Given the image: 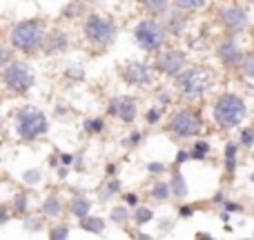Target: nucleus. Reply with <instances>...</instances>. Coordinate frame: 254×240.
Returning a JSON list of instances; mask_svg holds the SVG:
<instances>
[{
  "label": "nucleus",
  "instance_id": "nucleus-1",
  "mask_svg": "<svg viewBox=\"0 0 254 240\" xmlns=\"http://www.w3.org/2000/svg\"><path fill=\"white\" fill-rule=\"evenodd\" d=\"M214 122L221 129H237L248 116V105L237 94H221L214 100Z\"/></svg>",
  "mask_w": 254,
  "mask_h": 240
},
{
  "label": "nucleus",
  "instance_id": "nucleus-2",
  "mask_svg": "<svg viewBox=\"0 0 254 240\" xmlns=\"http://www.w3.org/2000/svg\"><path fill=\"white\" fill-rule=\"evenodd\" d=\"M174 87L183 96H190V98L203 96L212 87V74L205 67H188V69L183 67L174 76Z\"/></svg>",
  "mask_w": 254,
  "mask_h": 240
},
{
  "label": "nucleus",
  "instance_id": "nucleus-3",
  "mask_svg": "<svg viewBox=\"0 0 254 240\" xmlns=\"http://www.w3.org/2000/svg\"><path fill=\"white\" fill-rule=\"evenodd\" d=\"M167 38H170V34L156 18H145L134 27V40L145 53H156L158 49L165 47Z\"/></svg>",
  "mask_w": 254,
  "mask_h": 240
},
{
  "label": "nucleus",
  "instance_id": "nucleus-4",
  "mask_svg": "<svg viewBox=\"0 0 254 240\" xmlns=\"http://www.w3.org/2000/svg\"><path fill=\"white\" fill-rule=\"evenodd\" d=\"M43 36H45L43 22L31 18V20L18 22V25L11 29V34H9V40H11V47L16 49V51L34 53L36 49H40Z\"/></svg>",
  "mask_w": 254,
  "mask_h": 240
},
{
  "label": "nucleus",
  "instance_id": "nucleus-5",
  "mask_svg": "<svg viewBox=\"0 0 254 240\" xmlns=\"http://www.w3.org/2000/svg\"><path fill=\"white\" fill-rule=\"evenodd\" d=\"M47 129H49V120L40 109H36V107H22L18 111V116H16L18 138L29 143V140H36L38 136L47 134Z\"/></svg>",
  "mask_w": 254,
  "mask_h": 240
},
{
  "label": "nucleus",
  "instance_id": "nucleus-6",
  "mask_svg": "<svg viewBox=\"0 0 254 240\" xmlns=\"http://www.w3.org/2000/svg\"><path fill=\"white\" fill-rule=\"evenodd\" d=\"M0 80L2 85L9 89V92H16V94H25L34 87L36 83V76H34V69H31L27 62H7L0 74Z\"/></svg>",
  "mask_w": 254,
  "mask_h": 240
},
{
  "label": "nucleus",
  "instance_id": "nucleus-7",
  "mask_svg": "<svg viewBox=\"0 0 254 240\" xmlns=\"http://www.w3.org/2000/svg\"><path fill=\"white\" fill-rule=\"evenodd\" d=\"M176 138H196L203 131V116L196 109H179L165 127Z\"/></svg>",
  "mask_w": 254,
  "mask_h": 240
},
{
  "label": "nucleus",
  "instance_id": "nucleus-8",
  "mask_svg": "<svg viewBox=\"0 0 254 240\" xmlns=\"http://www.w3.org/2000/svg\"><path fill=\"white\" fill-rule=\"evenodd\" d=\"M85 38L89 40L96 47H110L116 38V25L110 18H103L98 13H89L87 20H85Z\"/></svg>",
  "mask_w": 254,
  "mask_h": 240
},
{
  "label": "nucleus",
  "instance_id": "nucleus-9",
  "mask_svg": "<svg viewBox=\"0 0 254 240\" xmlns=\"http://www.w3.org/2000/svg\"><path fill=\"white\" fill-rule=\"evenodd\" d=\"M121 76L131 87H149V85H154V69L147 62H138V60L125 62L121 67Z\"/></svg>",
  "mask_w": 254,
  "mask_h": 240
},
{
  "label": "nucleus",
  "instance_id": "nucleus-10",
  "mask_svg": "<svg viewBox=\"0 0 254 240\" xmlns=\"http://www.w3.org/2000/svg\"><path fill=\"white\" fill-rule=\"evenodd\" d=\"M185 62H188L185 51H181V49H165V51H161L156 56L154 67H156V71H161V74L174 78V76L185 67Z\"/></svg>",
  "mask_w": 254,
  "mask_h": 240
},
{
  "label": "nucleus",
  "instance_id": "nucleus-11",
  "mask_svg": "<svg viewBox=\"0 0 254 240\" xmlns=\"http://www.w3.org/2000/svg\"><path fill=\"white\" fill-rule=\"evenodd\" d=\"M221 25H223V29L228 31L230 36H237V34H243V31L248 29L250 20H248V13L243 7L230 4V7H225L223 11H221Z\"/></svg>",
  "mask_w": 254,
  "mask_h": 240
},
{
  "label": "nucleus",
  "instance_id": "nucleus-12",
  "mask_svg": "<svg viewBox=\"0 0 254 240\" xmlns=\"http://www.w3.org/2000/svg\"><path fill=\"white\" fill-rule=\"evenodd\" d=\"M107 114L119 118L121 122H134L138 114V102L134 96H116L107 105Z\"/></svg>",
  "mask_w": 254,
  "mask_h": 240
},
{
  "label": "nucleus",
  "instance_id": "nucleus-13",
  "mask_svg": "<svg viewBox=\"0 0 254 240\" xmlns=\"http://www.w3.org/2000/svg\"><path fill=\"white\" fill-rule=\"evenodd\" d=\"M69 47V34L63 29H54L49 34L43 36V43H40V49H45L47 56H54V53H63Z\"/></svg>",
  "mask_w": 254,
  "mask_h": 240
},
{
  "label": "nucleus",
  "instance_id": "nucleus-14",
  "mask_svg": "<svg viewBox=\"0 0 254 240\" xmlns=\"http://www.w3.org/2000/svg\"><path fill=\"white\" fill-rule=\"evenodd\" d=\"M241 47H239V43L230 36V38H225V40H221L219 45H216V58H219L221 62H223L225 67H237V62H239V58H241Z\"/></svg>",
  "mask_w": 254,
  "mask_h": 240
},
{
  "label": "nucleus",
  "instance_id": "nucleus-15",
  "mask_svg": "<svg viewBox=\"0 0 254 240\" xmlns=\"http://www.w3.org/2000/svg\"><path fill=\"white\" fill-rule=\"evenodd\" d=\"M161 25L165 27V31L167 34H174V36H183V31H185V27H188V16H185L181 9H167L165 13H161Z\"/></svg>",
  "mask_w": 254,
  "mask_h": 240
},
{
  "label": "nucleus",
  "instance_id": "nucleus-16",
  "mask_svg": "<svg viewBox=\"0 0 254 240\" xmlns=\"http://www.w3.org/2000/svg\"><path fill=\"white\" fill-rule=\"evenodd\" d=\"M89 209H92V200H89L87 196H83V193H74V196H71L69 214L74 216V218H83V216H87Z\"/></svg>",
  "mask_w": 254,
  "mask_h": 240
},
{
  "label": "nucleus",
  "instance_id": "nucleus-17",
  "mask_svg": "<svg viewBox=\"0 0 254 240\" xmlns=\"http://www.w3.org/2000/svg\"><path fill=\"white\" fill-rule=\"evenodd\" d=\"M40 214H43L45 218H58V216L63 214V200L56 196V193L47 196L43 202H40Z\"/></svg>",
  "mask_w": 254,
  "mask_h": 240
},
{
  "label": "nucleus",
  "instance_id": "nucleus-18",
  "mask_svg": "<svg viewBox=\"0 0 254 240\" xmlns=\"http://www.w3.org/2000/svg\"><path fill=\"white\" fill-rule=\"evenodd\" d=\"M78 220H80V229L87 232V234H103L105 232V220H103L101 216H89L87 214Z\"/></svg>",
  "mask_w": 254,
  "mask_h": 240
},
{
  "label": "nucleus",
  "instance_id": "nucleus-19",
  "mask_svg": "<svg viewBox=\"0 0 254 240\" xmlns=\"http://www.w3.org/2000/svg\"><path fill=\"white\" fill-rule=\"evenodd\" d=\"M170 192H172V196H176V198H185L188 196V183H185V178H183V174H181L179 169L172 174V178H170Z\"/></svg>",
  "mask_w": 254,
  "mask_h": 240
},
{
  "label": "nucleus",
  "instance_id": "nucleus-20",
  "mask_svg": "<svg viewBox=\"0 0 254 240\" xmlns=\"http://www.w3.org/2000/svg\"><path fill=\"white\" fill-rule=\"evenodd\" d=\"M138 2H140V7L154 18H158L161 13H165L167 9H170V0H138Z\"/></svg>",
  "mask_w": 254,
  "mask_h": 240
},
{
  "label": "nucleus",
  "instance_id": "nucleus-21",
  "mask_svg": "<svg viewBox=\"0 0 254 240\" xmlns=\"http://www.w3.org/2000/svg\"><path fill=\"white\" fill-rule=\"evenodd\" d=\"M237 71H241L246 76V80H252V76H254V53L252 51L241 53V58L237 62Z\"/></svg>",
  "mask_w": 254,
  "mask_h": 240
},
{
  "label": "nucleus",
  "instance_id": "nucleus-22",
  "mask_svg": "<svg viewBox=\"0 0 254 240\" xmlns=\"http://www.w3.org/2000/svg\"><path fill=\"white\" fill-rule=\"evenodd\" d=\"M170 196H172V192H170V185H167L165 180H158V183H154L152 192H149V198H152V200H156V202L170 200Z\"/></svg>",
  "mask_w": 254,
  "mask_h": 240
},
{
  "label": "nucleus",
  "instance_id": "nucleus-23",
  "mask_svg": "<svg viewBox=\"0 0 254 240\" xmlns=\"http://www.w3.org/2000/svg\"><path fill=\"white\" fill-rule=\"evenodd\" d=\"M237 149H239L237 143H228V144H225V169H228L230 176L237 171Z\"/></svg>",
  "mask_w": 254,
  "mask_h": 240
},
{
  "label": "nucleus",
  "instance_id": "nucleus-24",
  "mask_svg": "<svg viewBox=\"0 0 254 240\" xmlns=\"http://www.w3.org/2000/svg\"><path fill=\"white\" fill-rule=\"evenodd\" d=\"M176 9L181 11H196V9H203L207 4V0H170Z\"/></svg>",
  "mask_w": 254,
  "mask_h": 240
},
{
  "label": "nucleus",
  "instance_id": "nucleus-25",
  "mask_svg": "<svg viewBox=\"0 0 254 240\" xmlns=\"http://www.w3.org/2000/svg\"><path fill=\"white\" fill-rule=\"evenodd\" d=\"M207 153H210V143H207V140H196L192 151H190V158H192V160H205Z\"/></svg>",
  "mask_w": 254,
  "mask_h": 240
},
{
  "label": "nucleus",
  "instance_id": "nucleus-26",
  "mask_svg": "<svg viewBox=\"0 0 254 240\" xmlns=\"http://www.w3.org/2000/svg\"><path fill=\"white\" fill-rule=\"evenodd\" d=\"M131 216H134V223L140 227V225H147L149 220L154 218V211L149 209V207H136L134 205V214Z\"/></svg>",
  "mask_w": 254,
  "mask_h": 240
},
{
  "label": "nucleus",
  "instance_id": "nucleus-27",
  "mask_svg": "<svg viewBox=\"0 0 254 240\" xmlns=\"http://www.w3.org/2000/svg\"><path fill=\"white\" fill-rule=\"evenodd\" d=\"M11 209L16 211V214H27V209H29V202H27V192H18L16 196H13L11 200Z\"/></svg>",
  "mask_w": 254,
  "mask_h": 240
},
{
  "label": "nucleus",
  "instance_id": "nucleus-28",
  "mask_svg": "<svg viewBox=\"0 0 254 240\" xmlns=\"http://www.w3.org/2000/svg\"><path fill=\"white\" fill-rule=\"evenodd\" d=\"M129 218V209H127L125 205H116V207H112L110 209V220L112 223H125V220Z\"/></svg>",
  "mask_w": 254,
  "mask_h": 240
},
{
  "label": "nucleus",
  "instance_id": "nucleus-29",
  "mask_svg": "<svg viewBox=\"0 0 254 240\" xmlns=\"http://www.w3.org/2000/svg\"><path fill=\"white\" fill-rule=\"evenodd\" d=\"M22 225H25L27 232H43V227H45V223H43L40 216H25Z\"/></svg>",
  "mask_w": 254,
  "mask_h": 240
},
{
  "label": "nucleus",
  "instance_id": "nucleus-30",
  "mask_svg": "<svg viewBox=\"0 0 254 240\" xmlns=\"http://www.w3.org/2000/svg\"><path fill=\"white\" fill-rule=\"evenodd\" d=\"M103 129H105V120H103V118L85 120V131H87V134H101Z\"/></svg>",
  "mask_w": 254,
  "mask_h": 240
},
{
  "label": "nucleus",
  "instance_id": "nucleus-31",
  "mask_svg": "<svg viewBox=\"0 0 254 240\" xmlns=\"http://www.w3.org/2000/svg\"><path fill=\"white\" fill-rule=\"evenodd\" d=\"M49 238H52V240H65V238H69V227H67V225H56V227L49 229Z\"/></svg>",
  "mask_w": 254,
  "mask_h": 240
},
{
  "label": "nucleus",
  "instance_id": "nucleus-32",
  "mask_svg": "<svg viewBox=\"0 0 254 240\" xmlns=\"http://www.w3.org/2000/svg\"><path fill=\"white\" fill-rule=\"evenodd\" d=\"M40 180H43V171L40 169H29L22 174V183H27V185H38Z\"/></svg>",
  "mask_w": 254,
  "mask_h": 240
},
{
  "label": "nucleus",
  "instance_id": "nucleus-33",
  "mask_svg": "<svg viewBox=\"0 0 254 240\" xmlns=\"http://www.w3.org/2000/svg\"><path fill=\"white\" fill-rule=\"evenodd\" d=\"M80 13H83V4H80V2H76V0H74V2H69V4H67V7H65V11H63V16H65V18H78Z\"/></svg>",
  "mask_w": 254,
  "mask_h": 240
},
{
  "label": "nucleus",
  "instance_id": "nucleus-34",
  "mask_svg": "<svg viewBox=\"0 0 254 240\" xmlns=\"http://www.w3.org/2000/svg\"><path fill=\"white\" fill-rule=\"evenodd\" d=\"M252 143H254V129H252V127H246V129L241 131L239 144H243V147H252Z\"/></svg>",
  "mask_w": 254,
  "mask_h": 240
},
{
  "label": "nucleus",
  "instance_id": "nucleus-35",
  "mask_svg": "<svg viewBox=\"0 0 254 240\" xmlns=\"http://www.w3.org/2000/svg\"><path fill=\"white\" fill-rule=\"evenodd\" d=\"M11 60H13V49L4 47V45L0 43V67H4L7 62H11Z\"/></svg>",
  "mask_w": 254,
  "mask_h": 240
},
{
  "label": "nucleus",
  "instance_id": "nucleus-36",
  "mask_svg": "<svg viewBox=\"0 0 254 240\" xmlns=\"http://www.w3.org/2000/svg\"><path fill=\"white\" fill-rule=\"evenodd\" d=\"M145 120H147V125H156V122L161 120V107H152V109H147Z\"/></svg>",
  "mask_w": 254,
  "mask_h": 240
},
{
  "label": "nucleus",
  "instance_id": "nucleus-37",
  "mask_svg": "<svg viewBox=\"0 0 254 240\" xmlns=\"http://www.w3.org/2000/svg\"><path fill=\"white\" fill-rule=\"evenodd\" d=\"M140 140H143V134H140V131H131V134L127 136V140H123V144L125 147H136Z\"/></svg>",
  "mask_w": 254,
  "mask_h": 240
},
{
  "label": "nucleus",
  "instance_id": "nucleus-38",
  "mask_svg": "<svg viewBox=\"0 0 254 240\" xmlns=\"http://www.w3.org/2000/svg\"><path fill=\"white\" fill-rule=\"evenodd\" d=\"M121 187H123V185H121V180L116 178V176H112L110 178V183H107V192H110V196H114V193H119L121 192Z\"/></svg>",
  "mask_w": 254,
  "mask_h": 240
},
{
  "label": "nucleus",
  "instance_id": "nucleus-39",
  "mask_svg": "<svg viewBox=\"0 0 254 240\" xmlns=\"http://www.w3.org/2000/svg\"><path fill=\"white\" fill-rule=\"evenodd\" d=\"M67 76H69V78H76V80H83L85 71H83V67H80V65H69V69H67Z\"/></svg>",
  "mask_w": 254,
  "mask_h": 240
},
{
  "label": "nucleus",
  "instance_id": "nucleus-40",
  "mask_svg": "<svg viewBox=\"0 0 254 240\" xmlns=\"http://www.w3.org/2000/svg\"><path fill=\"white\" fill-rule=\"evenodd\" d=\"M221 207H223V211H228V214H237V211H241V209H243V207L239 205V202H228V200L221 202Z\"/></svg>",
  "mask_w": 254,
  "mask_h": 240
},
{
  "label": "nucleus",
  "instance_id": "nucleus-41",
  "mask_svg": "<svg viewBox=\"0 0 254 240\" xmlns=\"http://www.w3.org/2000/svg\"><path fill=\"white\" fill-rule=\"evenodd\" d=\"M147 171L149 174H163V171H165V165H163V162H149Z\"/></svg>",
  "mask_w": 254,
  "mask_h": 240
},
{
  "label": "nucleus",
  "instance_id": "nucleus-42",
  "mask_svg": "<svg viewBox=\"0 0 254 240\" xmlns=\"http://www.w3.org/2000/svg\"><path fill=\"white\" fill-rule=\"evenodd\" d=\"M192 214H194V207L192 205H181L179 207V216H181V218H190Z\"/></svg>",
  "mask_w": 254,
  "mask_h": 240
},
{
  "label": "nucleus",
  "instance_id": "nucleus-43",
  "mask_svg": "<svg viewBox=\"0 0 254 240\" xmlns=\"http://www.w3.org/2000/svg\"><path fill=\"white\" fill-rule=\"evenodd\" d=\"M190 160V151H185V149H181L179 153H176V165H183V162Z\"/></svg>",
  "mask_w": 254,
  "mask_h": 240
},
{
  "label": "nucleus",
  "instance_id": "nucleus-44",
  "mask_svg": "<svg viewBox=\"0 0 254 240\" xmlns=\"http://www.w3.org/2000/svg\"><path fill=\"white\" fill-rule=\"evenodd\" d=\"M170 102H172V96H170V94H165V92L158 94V105H161V107H167Z\"/></svg>",
  "mask_w": 254,
  "mask_h": 240
},
{
  "label": "nucleus",
  "instance_id": "nucleus-45",
  "mask_svg": "<svg viewBox=\"0 0 254 240\" xmlns=\"http://www.w3.org/2000/svg\"><path fill=\"white\" fill-rule=\"evenodd\" d=\"M9 218H11V216H9V211H7V207H4V205H0V225H4V223H9Z\"/></svg>",
  "mask_w": 254,
  "mask_h": 240
},
{
  "label": "nucleus",
  "instance_id": "nucleus-46",
  "mask_svg": "<svg viewBox=\"0 0 254 240\" xmlns=\"http://www.w3.org/2000/svg\"><path fill=\"white\" fill-rule=\"evenodd\" d=\"M172 227H174V223H172V220H161V234H170Z\"/></svg>",
  "mask_w": 254,
  "mask_h": 240
},
{
  "label": "nucleus",
  "instance_id": "nucleus-47",
  "mask_svg": "<svg viewBox=\"0 0 254 240\" xmlns=\"http://www.w3.org/2000/svg\"><path fill=\"white\" fill-rule=\"evenodd\" d=\"M125 202H127L129 207L138 205V196H136V193H125Z\"/></svg>",
  "mask_w": 254,
  "mask_h": 240
},
{
  "label": "nucleus",
  "instance_id": "nucleus-48",
  "mask_svg": "<svg viewBox=\"0 0 254 240\" xmlns=\"http://www.w3.org/2000/svg\"><path fill=\"white\" fill-rule=\"evenodd\" d=\"M61 162H63V165L69 167L71 162H74V156H71V153H61Z\"/></svg>",
  "mask_w": 254,
  "mask_h": 240
},
{
  "label": "nucleus",
  "instance_id": "nucleus-49",
  "mask_svg": "<svg viewBox=\"0 0 254 240\" xmlns=\"http://www.w3.org/2000/svg\"><path fill=\"white\" fill-rule=\"evenodd\" d=\"M225 200V193L223 192H219V193H214V198H212V202H214V205H221V202Z\"/></svg>",
  "mask_w": 254,
  "mask_h": 240
},
{
  "label": "nucleus",
  "instance_id": "nucleus-50",
  "mask_svg": "<svg viewBox=\"0 0 254 240\" xmlns=\"http://www.w3.org/2000/svg\"><path fill=\"white\" fill-rule=\"evenodd\" d=\"M67 174H69V169H67V165L58 167V178H67Z\"/></svg>",
  "mask_w": 254,
  "mask_h": 240
},
{
  "label": "nucleus",
  "instance_id": "nucleus-51",
  "mask_svg": "<svg viewBox=\"0 0 254 240\" xmlns=\"http://www.w3.org/2000/svg\"><path fill=\"white\" fill-rule=\"evenodd\" d=\"M107 178H112V176H116V165H114V162H112V165H107Z\"/></svg>",
  "mask_w": 254,
  "mask_h": 240
},
{
  "label": "nucleus",
  "instance_id": "nucleus-52",
  "mask_svg": "<svg viewBox=\"0 0 254 240\" xmlns=\"http://www.w3.org/2000/svg\"><path fill=\"white\" fill-rule=\"evenodd\" d=\"M136 238H140V240H149L152 236H149V234H136Z\"/></svg>",
  "mask_w": 254,
  "mask_h": 240
},
{
  "label": "nucleus",
  "instance_id": "nucleus-53",
  "mask_svg": "<svg viewBox=\"0 0 254 240\" xmlns=\"http://www.w3.org/2000/svg\"><path fill=\"white\" fill-rule=\"evenodd\" d=\"M196 238H212V236H210V234H205V232H198Z\"/></svg>",
  "mask_w": 254,
  "mask_h": 240
},
{
  "label": "nucleus",
  "instance_id": "nucleus-54",
  "mask_svg": "<svg viewBox=\"0 0 254 240\" xmlns=\"http://www.w3.org/2000/svg\"><path fill=\"white\" fill-rule=\"evenodd\" d=\"M85 2H96V0H85Z\"/></svg>",
  "mask_w": 254,
  "mask_h": 240
},
{
  "label": "nucleus",
  "instance_id": "nucleus-55",
  "mask_svg": "<svg viewBox=\"0 0 254 240\" xmlns=\"http://www.w3.org/2000/svg\"><path fill=\"white\" fill-rule=\"evenodd\" d=\"M0 122H2V116H0Z\"/></svg>",
  "mask_w": 254,
  "mask_h": 240
},
{
  "label": "nucleus",
  "instance_id": "nucleus-56",
  "mask_svg": "<svg viewBox=\"0 0 254 240\" xmlns=\"http://www.w3.org/2000/svg\"><path fill=\"white\" fill-rule=\"evenodd\" d=\"M0 183H2V178H0Z\"/></svg>",
  "mask_w": 254,
  "mask_h": 240
}]
</instances>
